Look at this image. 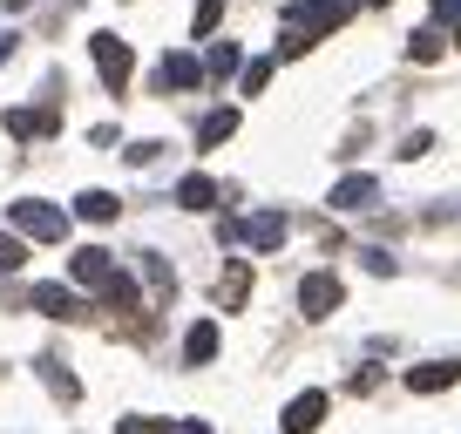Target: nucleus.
<instances>
[{
  "instance_id": "f8f14e48",
  "label": "nucleus",
  "mask_w": 461,
  "mask_h": 434,
  "mask_svg": "<svg viewBox=\"0 0 461 434\" xmlns=\"http://www.w3.org/2000/svg\"><path fill=\"white\" fill-rule=\"evenodd\" d=\"M184 360L190 366H211L217 360V326H211V319H197V326L184 333Z\"/></svg>"
},
{
  "instance_id": "1a4fd4ad",
  "label": "nucleus",
  "mask_w": 461,
  "mask_h": 434,
  "mask_svg": "<svg viewBox=\"0 0 461 434\" xmlns=\"http://www.w3.org/2000/svg\"><path fill=\"white\" fill-rule=\"evenodd\" d=\"M374 197H380L374 176H339V184H332V211H366Z\"/></svg>"
},
{
  "instance_id": "412c9836",
  "label": "nucleus",
  "mask_w": 461,
  "mask_h": 434,
  "mask_svg": "<svg viewBox=\"0 0 461 434\" xmlns=\"http://www.w3.org/2000/svg\"><path fill=\"white\" fill-rule=\"evenodd\" d=\"M28 265V238L21 231H0V272H21Z\"/></svg>"
},
{
  "instance_id": "aec40b11",
  "label": "nucleus",
  "mask_w": 461,
  "mask_h": 434,
  "mask_svg": "<svg viewBox=\"0 0 461 434\" xmlns=\"http://www.w3.org/2000/svg\"><path fill=\"white\" fill-rule=\"evenodd\" d=\"M217 21H224V0H197V14H190V34H197V41H211Z\"/></svg>"
},
{
  "instance_id": "4468645a",
  "label": "nucleus",
  "mask_w": 461,
  "mask_h": 434,
  "mask_svg": "<svg viewBox=\"0 0 461 434\" xmlns=\"http://www.w3.org/2000/svg\"><path fill=\"white\" fill-rule=\"evenodd\" d=\"M95 292H102V305H109V312H136V278H130V272H109Z\"/></svg>"
},
{
  "instance_id": "393cba45",
  "label": "nucleus",
  "mask_w": 461,
  "mask_h": 434,
  "mask_svg": "<svg viewBox=\"0 0 461 434\" xmlns=\"http://www.w3.org/2000/svg\"><path fill=\"white\" fill-rule=\"evenodd\" d=\"M238 68H245V95H258V88L272 82V61H238Z\"/></svg>"
},
{
  "instance_id": "b1692460",
  "label": "nucleus",
  "mask_w": 461,
  "mask_h": 434,
  "mask_svg": "<svg viewBox=\"0 0 461 434\" xmlns=\"http://www.w3.org/2000/svg\"><path fill=\"white\" fill-rule=\"evenodd\" d=\"M115 434H170V420H157V414H130Z\"/></svg>"
},
{
  "instance_id": "5701e85b",
  "label": "nucleus",
  "mask_w": 461,
  "mask_h": 434,
  "mask_svg": "<svg viewBox=\"0 0 461 434\" xmlns=\"http://www.w3.org/2000/svg\"><path fill=\"white\" fill-rule=\"evenodd\" d=\"M407 55L414 61H441V28H420L414 41H407Z\"/></svg>"
},
{
  "instance_id": "7ed1b4c3",
  "label": "nucleus",
  "mask_w": 461,
  "mask_h": 434,
  "mask_svg": "<svg viewBox=\"0 0 461 434\" xmlns=\"http://www.w3.org/2000/svg\"><path fill=\"white\" fill-rule=\"evenodd\" d=\"M88 55H95L102 82H109L115 95L130 88V68H136V55H130V41H122V34H88Z\"/></svg>"
},
{
  "instance_id": "9b49d317",
  "label": "nucleus",
  "mask_w": 461,
  "mask_h": 434,
  "mask_svg": "<svg viewBox=\"0 0 461 434\" xmlns=\"http://www.w3.org/2000/svg\"><path fill=\"white\" fill-rule=\"evenodd\" d=\"M455 380H461L455 360H428V366H414V374H407V387H414V393H441V387H455Z\"/></svg>"
},
{
  "instance_id": "c85d7f7f",
  "label": "nucleus",
  "mask_w": 461,
  "mask_h": 434,
  "mask_svg": "<svg viewBox=\"0 0 461 434\" xmlns=\"http://www.w3.org/2000/svg\"><path fill=\"white\" fill-rule=\"evenodd\" d=\"M170 434H217L211 420H170Z\"/></svg>"
},
{
  "instance_id": "2eb2a0df",
  "label": "nucleus",
  "mask_w": 461,
  "mask_h": 434,
  "mask_svg": "<svg viewBox=\"0 0 461 434\" xmlns=\"http://www.w3.org/2000/svg\"><path fill=\"white\" fill-rule=\"evenodd\" d=\"M230 136H238V109H211V116L197 122V143H203V149L230 143Z\"/></svg>"
},
{
  "instance_id": "20e7f679",
  "label": "nucleus",
  "mask_w": 461,
  "mask_h": 434,
  "mask_svg": "<svg viewBox=\"0 0 461 434\" xmlns=\"http://www.w3.org/2000/svg\"><path fill=\"white\" fill-rule=\"evenodd\" d=\"M285 231H292V224H285L278 211H258V217H224V238H245L251 251H278V245H285Z\"/></svg>"
},
{
  "instance_id": "9d476101",
  "label": "nucleus",
  "mask_w": 461,
  "mask_h": 434,
  "mask_svg": "<svg viewBox=\"0 0 461 434\" xmlns=\"http://www.w3.org/2000/svg\"><path fill=\"white\" fill-rule=\"evenodd\" d=\"M197 82H203V61L197 55H163L157 88H197Z\"/></svg>"
},
{
  "instance_id": "7c9ffc66",
  "label": "nucleus",
  "mask_w": 461,
  "mask_h": 434,
  "mask_svg": "<svg viewBox=\"0 0 461 434\" xmlns=\"http://www.w3.org/2000/svg\"><path fill=\"white\" fill-rule=\"evenodd\" d=\"M455 48H461V21H455Z\"/></svg>"
},
{
  "instance_id": "cd10ccee",
  "label": "nucleus",
  "mask_w": 461,
  "mask_h": 434,
  "mask_svg": "<svg viewBox=\"0 0 461 434\" xmlns=\"http://www.w3.org/2000/svg\"><path fill=\"white\" fill-rule=\"evenodd\" d=\"M447 21H461V0H434V28H447Z\"/></svg>"
},
{
  "instance_id": "6e6552de",
  "label": "nucleus",
  "mask_w": 461,
  "mask_h": 434,
  "mask_svg": "<svg viewBox=\"0 0 461 434\" xmlns=\"http://www.w3.org/2000/svg\"><path fill=\"white\" fill-rule=\"evenodd\" d=\"M326 407H332V401H326L319 387H312V393H299V401L285 407V434H312L319 420H326Z\"/></svg>"
},
{
  "instance_id": "f03ea898",
  "label": "nucleus",
  "mask_w": 461,
  "mask_h": 434,
  "mask_svg": "<svg viewBox=\"0 0 461 434\" xmlns=\"http://www.w3.org/2000/svg\"><path fill=\"white\" fill-rule=\"evenodd\" d=\"M346 14H353V0H292L278 21H285L292 34H305V41H312V34H332Z\"/></svg>"
},
{
  "instance_id": "a211bd4d",
  "label": "nucleus",
  "mask_w": 461,
  "mask_h": 434,
  "mask_svg": "<svg viewBox=\"0 0 461 434\" xmlns=\"http://www.w3.org/2000/svg\"><path fill=\"white\" fill-rule=\"evenodd\" d=\"M41 380H48V393H55V401H82V380H75L61 360H41Z\"/></svg>"
},
{
  "instance_id": "6ab92c4d",
  "label": "nucleus",
  "mask_w": 461,
  "mask_h": 434,
  "mask_svg": "<svg viewBox=\"0 0 461 434\" xmlns=\"http://www.w3.org/2000/svg\"><path fill=\"white\" fill-rule=\"evenodd\" d=\"M48 130H55L48 109H41V116H34V109H7V136H48Z\"/></svg>"
},
{
  "instance_id": "bb28decb",
  "label": "nucleus",
  "mask_w": 461,
  "mask_h": 434,
  "mask_svg": "<svg viewBox=\"0 0 461 434\" xmlns=\"http://www.w3.org/2000/svg\"><path fill=\"white\" fill-rule=\"evenodd\" d=\"M157 149H163V143H130V149H122V157H130L136 170H143V163H157Z\"/></svg>"
},
{
  "instance_id": "423d86ee",
  "label": "nucleus",
  "mask_w": 461,
  "mask_h": 434,
  "mask_svg": "<svg viewBox=\"0 0 461 434\" xmlns=\"http://www.w3.org/2000/svg\"><path fill=\"white\" fill-rule=\"evenodd\" d=\"M68 272H75V285H88V292H95L102 278L115 272V251H102V245H82V251L68 258Z\"/></svg>"
},
{
  "instance_id": "a878e982",
  "label": "nucleus",
  "mask_w": 461,
  "mask_h": 434,
  "mask_svg": "<svg viewBox=\"0 0 461 434\" xmlns=\"http://www.w3.org/2000/svg\"><path fill=\"white\" fill-rule=\"evenodd\" d=\"M428 149H434V136H428V130H414V136H407V143H401V157L414 163V157H428Z\"/></svg>"
},
{
  "instance_id": "c756f323",
  "label": "nucleus",
  "mask_w": 461,
  "mask_h": 434,
  "mask_svg": "<svg viewBox=\"0 0 461 434\" xmlns=\"http://www.w3.org/2000/svg\"><path fill=\"white\" fill-rule=\"evenodd\" d=\"M7 55H14V34H0V61H7Z\"/></svg>"
},
{
  "instance_id": "4be33fe9",
  "label": "nucleus",
  "mask_w": 461,
  "mask_h": 434,
  "mask_svg": "<svg viewBox=\"0 0 461 434\" xmlns=\"http://www.w3.org/2000/svg\"><path fill=\"white\" fill-rule=\"evenodd\" d=\"M203 75H238V41H217L203 55Z\"/></svg>"
},
{
  "instance_id": "dca6fc26",
  "label": "nucleus",
  "mask_w": 461,
  "mask_h": 434,
  "mask_svg": "<svg viewBox=\"0 0 461 434\" xmlns=\"http://www.w3.org/2000/svg\"><path fill=\"white\" fill-rule=\"evenodd\" d=\"M245 292H251V265H230V272L217 278V305H224V312H238V305H245Z\"/></svg>"
},
{
  "instance_id": "2f4dec72",
  "label": "nucleus",
  "mask_w": 461,
  "mask_h": 434,
  "mask_svg": "<svg viewBox=\"0 0 461 434\" xmlns=\"http://www.w3.org/2000/svg\"><path fill=\"white\" fill-rule=\"evenodd\" d=\"M374 7H387V0H374Z\"/></svg>"
},
{
  "instance_id": "ddd939ff",
  "label": "nucleus",
  "mask_w": 461,
  "mask_h": 434,
  "mask_svg": "<svg viewBox=\"0 0 461 434\" xmlns=\"http://www.w3.org/2000/svg\"><path fill=\"white\" fill-rule=\"evenodd\" d=\"M75 217H88V224H115L122 203H115L109 190H82V197H75Z\"/></svg>"
},
{
  "instance_id": "f3484780",
  "label": "nucleus",
  "mask_w": 461,
  "mask_h": 434,
  "mask_svg": "<svg viewBox=\"0 0 461 434\" xmlns=\"http://www.w3.org/2000/svg\"><path fill=\"white\" fill-rule=\"evenodd\" d=\"M176 203H184V211H211L217 184H211V176H184V184H176Z\"/></svg>"
},
{
  "instance_id": "f257e3e1",
  "label": "nucleus",
  "mask_w": 461,
  "mask_h": 434,
  "mask_svg": "<svg viewBox=\"0 0 461 434\" xmlns=\"http://www.w3.org/2000/svg\"><path fill=\"white\" fill-rule=\"evenodd\" d=\"M7 224H14L21 238H34V245H61V238H68V211H55V203H41V197L7 203Z\"/></svg>"
},
{
  "instance_id": "39448f33",
  "label": "nucleus",
  "mask_w": 461,
  "mask_h": 434,
  "mask_svg": "<svg viewBox=\"0 0 461 434\" xmlns=\"http://www.w3.org/2000/svg\"><path fill=\"white\" fill-rule=\"evenodd\" d=\"M339 299H346V285H339L332 272H312V278L299 285V312H305V319H332V312H339Z\"/></svg>"
},
{
  "instance_id": "0eeeda50",
  "label": "nucleus",
  "mask_w": 461,
  "mask_h": 434,
  "mask_svg": "<svg viewBox=\"0 0 461 434\" xmlns=\"http://www.w3.org/2000/svg\"><path fill=\"white\" fill-rule=\"evenodd\" d=\"M28 305H34V312H48V319H82V299H75L68 285H34Z\"/></svg>"
}]
</instances>
